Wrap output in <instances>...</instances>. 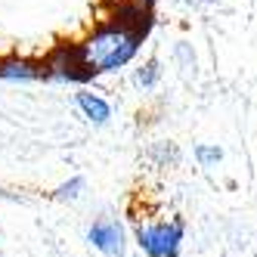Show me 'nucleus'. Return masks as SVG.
Listing matches in <instances>:
<instances>
[{
	"label": "nucleus",
	"instance_id": "obj_1",
	"mask_svg": "<svg viewBox=\"0 0 257 257\" xmlns=\"http://www.w3.org/2000/svg\"><path fill=\"white\" fill-rule=\"evenodd\" d=\"M146 38V31L124 22V19H108L102 22L96 31H90L87 38L78 44V53L84 65L90 68V75H105V71H118L124 68L127 62H131L137 56V50Z\"/></svg>",
	"mask_w": 257,
	"mask_h": 257
},
{
	"label": "nucleus",
	"instance_id": "obj_10",
	"mask_svg": "<svg viewBox=\"0 0 257 257\" xmlns=\"http://www.w3.org/2000/svg\"><path fill=\"white\" fill-rule=\"evenodd\" d=\"M102 4H108V7H124V4H131V0H102Z\"/></svg>",
	"mask_w": 257,
	"mask_h": 257
},
{
	"label": "nucleus",
	"instance_id": "obj_7",
	"mask_svg": "<svg viewBox=\"0 0 257 257\" xmlns=\"http://www.w3.org/2000/svg\"><path fill=\"white\" fill-rule=\"evenodd\" d=\"M155 81H158V59H149V62L137 71V84L149 90V87H155Z\"/></svg>",
	"mask_w": 257,
	"mask_h": 257
},
{
	"label": "nucleus",
	"instance_id": "obj_3",
	"mask_svg": "<svg viewBox=\"0 0 257 257\" xmlns=\"http://www.w3.org/2000/svg\"><path fill=\"white\" fill-rule=\"evenodd\" d=\"M44 65V78H53V81H65V84H81V81H90V68L84 65L81 53H78V44H59L50 50V56L41 62Z\"/></svg>",
	"mask_w": 257,
	"mask_h": 257
},
{
	"label": "nucleus",
	"instance_id": "obj_5",
	"mask_svg": "<svg viewBox=\"0 0 257 257\" xmlns=\"http://www.w3.org/2000/svg\"><path fill=\"white\" fill-rule=\"evenodd\" d=\"M44 78V65L31 62L22 56H7L0 59V81H41Z\"/></svg>",
	"mask_w": 257,
	"mask_h": 257
},
{
	"label": "nucleus",
	"instance_id": "obj_4",
	"mask_svg": "<svg viewBox=\"0 0 257 257\" xmlns=\"http://www.w3.org/2000/svg\"><path fill=\"white\" fill-rule=\"evenodd\" d=\"M90 245L99 248L105 257H124V232L118 226V220H96L87 232Z\"/></svg>",
	"mask_w": 257,
	"mask_h": 257
},
{
	"label": "nucleus",
	"instance_id": "obj_8",
	"mask_svg": "<svg viewBox=\"0 0 257 257\" xmlns=\"http://www.w3.org/2000/svg\"><path fill=\"white\" fill-rule=\"evenodd\" d=\"M81 189H84V180H81V177H75L71 183H65V186H59V189H56V198H59V201L78 198V195H81Z\"/></svg>",
	"mask_w": 257,
	"mask_h": 257
},
{
	"label": "nucleus",
	"instance_id": "obj_9",
	"mask_svg": "<svg viewBox=\"0 0 257 257\" xmlns=\"http://www.w3.org/2000/svg\"><path fill=\"white\" fill-rule=\"evenodd\" d=\"M198 158L205 161V164H211V161H220V149H208V146H201V149H198Z\"/></svg>",
	"mask_w": 257,
	"mask_h": 257
},
{
	"label": "nucleus",
	"instance_id": "obj_2",
	"mask_svg": "<svg viewBox=\"0 0 257 257\" xmlns=\"http://www.w3.org/2000/svg\"><path fill=\"white\" fill-rule=\"evenodd\" d=\"M137 242L149 257H177L183 242V220H155L137 223Z\"/></svg>",
	"mask_w": 257,
	"mask_h": 257
},
{
	"label": "nucleus",
	"instance_id": "obj_6",
	"mask_svg": "<svg viewBox=\"0 0 257 257\" xmlns=\"http://www.w3.org/2000/svg\"><path fill=\"white\" fill-rule=\"evenodd\" d=\"M78 105H81V112L87 121H93V124H105L108 118H112V108H108V102L96 93H90V90H84V93H78Z\"/></svg>",
	"mask_w": 257,
	"mask_h": 257
}]
</instances>
